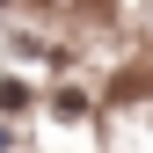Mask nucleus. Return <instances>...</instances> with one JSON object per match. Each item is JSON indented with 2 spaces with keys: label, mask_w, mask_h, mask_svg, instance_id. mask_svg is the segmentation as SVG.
<instances>
[{
  "label": "nucleus",
  "mask_w": 153,
  "mask_h": 153,
  "mask_svg": "<svg viewBox=\"0 0 153 153\" xmlns=\"http://www.w3.org/2000/svg\"><path fill=\"white\" fill-rule=\"evenodd\" d=\"M22 102H29V88H22V80H0V109H22Z\"/></svg>",
  "instance_id": "f257e3e1"
}]
</instances>
